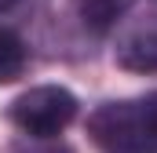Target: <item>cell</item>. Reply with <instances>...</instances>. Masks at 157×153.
Masks as SVG:
<instances>
[{
	"label": "cell",
	"mask_w": 157,
	"mask_h": 153,
	"mask_svg": "<svg viewBox=\"0 0 157 153\" xmlns=\"http://www.w3.org/2000/svg\"><path fill=\"white\" fill-rule=\"evenodd\" d=\"M88 139L102 153H157V91L95 106Z\"/></svg>",
	"instance_id": "6da1fadb"
},
{
	"label": "cell",
	"mask_w": 157,
	"mask_h": 153,
	"mask_svg": "<svg viewBox=\"0 0 157 153\" xmlns=\"http://www.w3.org/2000/svg\"><path fill=\"white\" fill-rule=\"evenodd\" d=\"M77 110H80V102L70 88H62V84H37V88L22 91L7 106V120L26 139H55L77 120Z\"/></svg>",
	"instance_id": "7a4b0ae2"
},
{
	"label": "cell",
	"mask_w": 157,
	"mask_h": 153,
	"mask_svg": "<svg viewBox=\"0 0 157 153\" xmlns=\"http://www.w3.org/2000/svg\"><path fill=\"white\" fill-rule=\"evenodd\" d=\"M113 58H117L121 69H132V73H157V18H146V22L132 26V29L117 40Z\"/></svg>",
	"instance_id": "3957f363"
},
{
	"label": "cell",
	"mask_w": 157,
	"mask_h": 153,
	"mask_svg": "<svg viewBox=\"0 0 157 153\" xmlns=\"http://www.w3.org/2000/svg\"><path fill=\"white\" fill-rule=\"evenodd\" d=\"M26 66H29V47H26V40L18 37L15 29L0 26V88H4V84H15L18 76L26 73Z\"/></svg>",
	"instance_id": "277c9868"
},
{
	"label": "cell",
	"mask_w": 157,
	"mask_h": 153,
	"mask_svg": "<svg viewBox=\"0 0 157 153\" xmlns=\"http://www.w3.org/2000/svg\"><path fill=\"white\" fill-rule=\"evenodd\" d=\"M132 0H80V18L91 33H106L121 15L128 11Z\"/></svg>",
	"instance_id": "5b68a950"
},
{
	"label": "cell",
	"mask_w": 157,
	"mask_h": 153,
	"mask_svg": "<svg viewBox=\"0 0 157 153\" xmlns=\"http://www.w3.org/2000/svg\"><path fill=\"white\" fill-rule=\"evenodd\" d=\"M15 153H73L66 142H51V139H29V142H18Z\"/></svg>",
	"instance_id": "8992f818"
},
{
	"label": "cell",
	"mask_w": 157,
	"mask_h": 153,
	"mask_svg": "<svg viewBox=\"0 0 157 153\" xmlns=\"http://www.w3.org/2000/svg\"><path fill=\"white\" fill-rule=\"evenodd\" d=\"M15 4H22V0H0V15H7V11H15Z\"/></svg>",
	"instance_id": "52a82bcc"
}]
</instances>
